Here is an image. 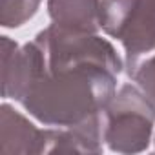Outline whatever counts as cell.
Segmentation results:
<instances>
[{
    "mask_svg": "<svg viewBox=\"0 0 155 155\" xmlns=\"http://www.w3.org/2000/svg\"><path fill=\"white\" fill-rule=\"evenodd\" d=\"M0 24L4 28H20L40 8L42 0H0Z\"/></svg>",
    "mask_w": 155,
    "mask_h": 155,
    "instance_id": "obj_7",
    "label": "cell"
},
{
    "mask_svg": "<svg viewBox=\"0 0 155 155\" xmlns=\"http://www.w3.org/2000/svg\"><path fill=\"white\" fill-rule=\"evenodd\" d=\"M102 0H48V15L51 24L71 31L93 35L101 29Z\"/></svg>",
    "mask_w": 155,
    "mask_h": 155,
    "instance_id": "obj_6",
    "label": "cell"
},
{
    "mask_svg": "<svg viewBox=\"0 0 155 155\" xmlns=\"http://www.w3.org/2000/svg\"><path fill=\"white\" fill-rule=\"evenodd\" d=\"M130 79L144 91V95L155 104V51L140 58L128 69Z\"/></svg>",
    "mask_w": 155,
    "mask_h": 155,
    "instance_id": "obj_8",
    "label": "cell"
},
{
    "mask_svg": "<svg viewBox=\"0 0 155 155\" xmlns=\"http://www.w3.org/2000/svg\"><path fill=\"white\" fill-rule=\"evenodd\" d=\"M101 124L102 140L111 151H144L155 128V104L137 84H124L102 110Z\"/></svg>",
    "mask_w": 155,
    "mask_h": 155,
    "instance_id": "obj_2",
    "label": "cell"
},
{
    "mask_svg": "<svg viewBox=\"0 0 155 155\" xmlns=\"http://www.w3.org/2000/svg\"><path fill=\"white\" fill-rule=\"evenodd\" d=\"M122 68L113 44L97 33L49 24L22 48L2 37V97L20 102L44 126H79L101 117Z\"/></svg>",
    "mask_w": 155,
    "mask_h": 155,
    "instance_id": "obj_1",
    "label": "cell"
},
{
    "mask_svg": "<svg viewBox=\"0 0 155 155\" xmlns=\"http://www.w3.org/2000/svg\"><path fill=\"white\" fill-rule=\"evenodd\" d=\"M44 130L29 122L13 106H0V151L2 153H40Z\"/></svg>",
    "mask_w": 155,
    "mask_h": 155,
    "instance_id": "obj_5",
    "label": "cell"
},
{
    "mask_svg": "<svg viewBox=\"0 0 155 155\" xmlns=\"http://www.w3.org/2000/svg\"><path fill=\"white\" fill-rule=\"evenodd\" d=\"M101 29L122 44L130 69L155 51V0H102Z\"/></svg>",
    "mask_w": 155,
    "mask_h": 155,
    "instance_id": "obj_3",
    "label": "cell"
},
{
    "mask_svg": "<svg viewBox=\"0 0 155 155\" xmlns=\"http://www.w3.org/2000/svg\"><path fill=\"white\" fill-rule=\"evenodd\" d=\"M102 124L101 117L79 126L44 128L40 153H102Z\"/></svg>",
    "mask_w": 155,
    "mask_h": 155,
    "instance_id": "obj_4",
    "label": "cell"
}]
</instances>
